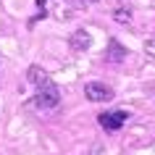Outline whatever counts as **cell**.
Returning <instances> with one entry per match:
<instances>
[{
  "mask_svg": "<svg viewBox=\"0 0 155 155\" xmlns=\"http://www.w3.org/2000/svg\"><path fill=\"white\" fill-rule=\"evenodd\" d=\"M37 5H40V8H42V11H45V0H37Z\"/></svg>",
  "mask_w": 155,
  "mask_h": 155,
  "instance_id": "ba28073f",
  "label": "cell"
},
{
  "mask_svg": "<svg viewBox=\"0 0 155 155\" xmlns=\"http://www.w3.org/2000/svg\"><path fill=\"white\" fill-rule=\"evenodd\" d=\"M87 3H95V0H87Z\"/></svg>",
  "mask_w": 155,
  "mask_h": 155,
  "instance_id": "9c48e42d",
  "label": "cell"
},
{
  "mask_svg": "<svg viewBox=\"0 0 155 155\" xmlns=\"http://www.w3.org/2000/svg\"><path fill=\"white\" fill-rule=\"evenodd\" d=\"M34 105L42 108V110H48V108H55L58 103H61V92H58V87L53 82L42 84V87H34Z\"/></svg>",
  "mask_w": 155,
  "mask_h": 155,
  "instance_id": "6da1fadb",
  "label": "cell"
},
{
  "mask_svg": "<svg viewBox=\"0 0 155 155\" xmlns=\"http://www.w3.org/2000/svg\"><path fill=\"white\" fill-rule=\"evenodd\" d=\"M84 97L90 103H110L113 100V90L103 82H87L84 84Z\"/></svg>",
  "mask_w": 155,
  "mask_h": 155,
  "instance_id": "7a4b0ae2",
  "label": "cell"
},
{
  "mask_svg": "<svg viewBox=\"0 0 155 155\" xmlns=\"http://www.w3.org/2000/svg\"><path fill=\"white\" fill-rule=\"evenodd\" d=\"M113 18L118 21V24H129V21H131V13H129V11H124V8H116L113 11Z\"/></svg>",
  "mask_w": 155,
  "mask_h": 155,
  "instance_id": "8992f818",
  "label": "cell"
},
{
  "mask_svg": "<svg viewBox=\"0 0 155 155\" xmlns=\"http://www.w3.org/2000/svg\"><path fill=\"white\" fill-rule=\"evenodd\" d=\"M126 121H129V113L126 110H105V113L97 116V124L105 131H118L121 126H126Z\"/></svg>",
  "mask_w": 155,
  "mask_h": 155,
  "instance_id": "3957f363",
  "label": "cell"
},
{
  "mask_svg": "<svg viewBox=\"0 0 155 155\" xmlns=\"http://www.w3.org/2000/svg\"><path fill=\"white\" fill-rule=\"evenodd\" d=\"M145 53L155 58V40H147V42H145Z\"/></svg>",
  "mask_w": 155,
  "mask_h": 155,
  "instance_id": "52a82bcc",
  "label": "cell"
},
{
  "mask_svg": "<svg viewBox=\"0 0 155 155\" xmlns=\"http://www.w3.org/2000/svg\"><path fill=\"white\" fill-rule=\"evenodd\" d=\"M92 45V34L87 32V29H76V32L71 34V50H87Z\"/></svg>",
  "mask_w": 155,
  "mask_h": 155,
  "instance_id": "5b68a950",
  "label": "cell"
},
{
  "mask_svg": "<svg viewBox=\"0 0 155 155\" xmlns=\"http://www.w3.org/2000/svg\"><path fill=\"white\" fill-rule=\"evenodd\" d=\"M126 55H129V50L124 48L121 42H116V40L108 42V53H105V61H108V63H121Z\"/></svg>",
  "mask_w": 155,
  "mask_h": 155,
  "instance_id": "277c9868",
  "label": "cell"
}]
</instances>
